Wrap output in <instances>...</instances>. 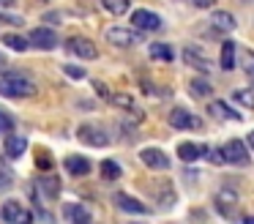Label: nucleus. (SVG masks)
I'll list each match as a JSON object with an SVG mask.
<instances>
[{"label": "nucleus", "mask_w": 254, "mask_h": 224, "mask_svg": "<svg viewBox=\"0 0 254 224\" xmlns=\"http://www.w3.org/2000/svg\"><path fill=\"white\" fill-rule=\"evenodd\" d=\"M36 85L30 79H25L22 71H8L6 76H0V96L6 98H25V96H33Z\"/></svg>", "instance_id": "1"}, {"label": "nucleus", "mask_w": 254, "mask_h": 224, "mask_svg": "<svg viewBox=\"0 0 254 224\" xmlns=\"http://www.w3.org/2000/svg\"><path fill=\"white\" fill-rule=\"evenodd\" d=\"M107 41L112 44V47H121V49H128V47H134V44H139V38H142V33H137V30H128V27H121V25H115V27H107Z\"/></svg>", "instance_id": "2"}, {"label": "nucleus", "mask_w": 254, "mask_h": 224, "mask_svg": "<svg viewBox=\"0 0 254 224\" xmlns=\"http://www.w3.org/2000/svg\"><path fill=\"white\" fill-rule=\"evenodd\" d=\"M221 156H224V164H235V167H249L252 156H249L246 145L241 140H230L224 148H221Z\"/></svg>", "instance_id": "3"}, {"label": "nucleus", "mask_w": 254, "mask_h": 224, "mask_svg": "<svg viewBox=\"0 0 254 224\" xmlns=\"http://www.w3.org/2000/svg\"><path fill=\"white\" fill-rule=\"evenodd\" d=\"M77 137H79V142H85V145H90V148H104V145H110V137H107V131L101 129V126H93V123H82L77 129Z\"/></svg>", "instance_id": "4"}, {"label": "nucleus", "mask_w": 254, "mask_h": 224, "mask_svg": "<svg viewBox=\"0 0 254 224\" xmlns=\"http://www.w3.org/2000/svg\"><path fill=\"white\" fill-rule=\"evenodd\" d=\"M0 216L6 219L8 224H33V213L25 211V208L19 205L17 200L3 202V208H0Z\"/></svg>", "instance_id": "5"}, {"label": "nucleus", "mask_w": 254, "mask_h": 224, "mask_svg": "<svg viewBox=\"0 0 254 224\" xmlns=\"http://www.w3.org/2000/svg\"><path fill=\"white\" fill-rule=\"evenodd\" d=\"M28 47H36V49H55L58 47V36L52 27H33L28 36Z\"/></svg>", "instance_id": "6"}, {"label": "nucleus", "mask_w": 254, "mask_h": 224, "mask_svg": "<svg viewBox=\"0 0 254 224\" xmlns=\"http://www.w3.org/2000/svg\"><path fill=\"white\" fill-rule=\"evenodd\" d=\"M131 25L137 27V33H153L161 27V16L153 14V11H148V8H139L131 14Z\"/></svg>", "instance_id": "7"}, {"label": "nucleus", "mask_w": 254, "mask_h": 224, "mask_svg": "<svg viewBox=\"0 0 254 224\" xmlns=\"http://www.w3.org/2000/svg\"><path fill=\"white\" fill-rule=\"evenodd\" d=\"M66 49H68V52H74V55H79V58H85V60L99 58V49H96V44L90 41V38H85V36H71V38L66 41Z\"/></svg>", "instance_id": "8"}, {"label": "nucleus", "mask_w": 254, "mask_h": 224, "mask_svg": "<svg viewBox=\"0 0 254 224\" xmlns=\"http://www.w3.org/2000/svg\"><path fill=\"white\" fill-rule=\"evenodd\" d=\"M170 126L172 129H202V120H199L194 112H189V109L175 107L170 112Z\"/></svg>", "instance_id": "9"}, {"label": "nucleus", "mask_w": 254, "mask_h": 224, "mask_svg": "<svg viewBox=\"0 0 254 224\" xmlns=\"http://www.w3.org/2000/svg\"><path fill=\"white\" fill-rule=\"evenodd\" d=\"M139 158L150 169H170V156L161 148H145V150H139Z\"/></svg>", "instance_id": "10"}, {"label": "nucleus", "mask_w": 254, "mask_h": 224, "mask_svg": "<svg viewBox=\"0 0 254 224\" xmlns=\"http://www.w3.org/2000/svg\"><path fill=\"white\" fill-rule=\"evenodd\" d=\"M63 219H66L68 224H90L93 222L90 211L85 205H79V202H66V205H63Z\"/></svg>", "instance_id": "11"}, {"label": "nucleus", "mask_w": 254, "mask_h": 224, "mask_svg": "<svg viewBox=\"0 0 254 224\" xmlns=\"http://www.w3.org/2000/svg\"><path fill=\"white\" fill-rule=\"evenodd\" d=\"M183 63L191 66V69H197V71H202V74L213 71V63H210V60L205 58L199 49H194V47H186V49H183Z\"/></svg>", "instance_id": "12"}, {"label": "nucleus", "mask_w": 254, "mask_h": 224, "mask_svg": "<svg viewBox=\"0 0 254 224\" xmlns=\"http://www.w3.org/2000/svg\"><path fill=\"white\" fill-rule=\"evenodd\" d=\"M115 205L121 208V211H126V213H148V208H145V202H139V200H134L131 194H126V191H118L115 197Z\"/></svg>", "instance_id": "13"}, {"label": "nucleus", "mask_w": 254, "mask_h": 224, "mask_svg": "<svg viewBox=\"0 0 254 224\" xmlns=\"http://www.w3.org/2000/svg\"><path fill=\"white\" fill-rule=\"evenodd\" d=\"M216 208H219L221 216L238 219L235 211H232V208H238V194H232V191H221V194H216Z\"/></svg>", "instance_id": "14"}, {"label": "nucleus", "mask_w": 254, "mask_h": 224, "mask_svg": "<svg viewBox=\"0 0 254 224\" xmlns=\"http://www.w3.org/2000/svg\"><path fill=\"white\" fill-rule=\"evenodd\" d=\"M25 150H28V140H25L22 134H8L6 137V156L8 158H19Z\"/></svg>", "instance_id": "15"}, {"label": "nucleus", "mask_w": 254, "mask_h": 224, "mask_svg": "<svg viewBox=\"0 0 254 224\" xmlns=\"http://www.w3.org/2000/svg\"><path fill=\"white\" fill-rule=\"evenodd\" d=\"M63 164H66V172L74 175V178H82V175L90 172V161L85 156H68Z\"/></svg>", "instance_id": "16"}, {"label": "nucleus", "mask_w": 254, "mask_h": 224, "mask_svg": "<svg viewBox=\"0 0 254 224\" xmlns=\"http://www.w3.org/2000/svg\"><path fill=\"white\" fill-rule=\"evenodd\" d=\"M210 25L219 33H230L232 27H235V16H232L230 11H213V14H210Z\"/></svg>", "instance_id": "17"}, {"label": "nucleus", "mask_w": 254, "mask_h": 224, "mask_svg": "<svg viewBox=\"0 0 254 224\" xmlns=\"http://www.w3.org/2000/svg\"><path fill=\"white\" fill-rule=\"evenodd\" d=\"M202 153H208V148L197 145V142H181V145H178V156H181L183 161H197Z\"/></svg>", "instance_id": "18"}, {"label": "nucleus", "mask_w": 254, "mask_h": 224, "mask_svg": "<svg viewBox=\"0 0 254 224\" xmlns=\"http://www.w3.org/2000/svg\"><path fill=\"white\" fill-rule=\"evenodd\" d=\"M235 52H238V44L235 41H224V44H221V69H224V71L235 69Z\"/></svg>", "instance_id": "19"}, {"label": "nucleus", "mask_w": 254, "mask_h": 224, "mask_svg": "<svg viewBox=\"0 0 254 224\" xmlns=\"http://www.w3.org/2000/svg\"><path fill=\"white\" fill-rule=\"evenodd\" d=\"M210 115H213V118H221V120H241V115L232 112L224 101H213V104H210Z\"/></svg>", "instance_id": "20"}, {"label": "nucleus", "mask_w": 254, "mask_h": 224, "mask_svg": "<svg viewBox=\"0 0 254 224\" xmlns=\"http://www.w3.org/2000/svg\"><path fill=\"white\" fill-rule=\"evenodd\" d=\"M3 44L8 49H14V52H25L28 49V38L17 36V33H3Z\"/></svg>", "instance_id": "21"}, {"label": "nucleus", "mask_w": 254, "mask_h": 224, "mask_svg": "<svg viewBox=\"0 0 254 224\" xmlns=\"http://www.w3.org/2000/svg\"><path fill=\"white\" fill-rule=\"evenodd\" d=\"M150 58L153 60H167V63H170V60L175 58V52H172L170 44H150Z\"/></svg>", "instance_id": "22"}, {"label": "nucleus", "mask_w": 254, "mask_h": 224, "mask_svg": "<svg viewBox=\"0 0 254 224\" xmlns=\"http://www.w3.org/2000/svg\"><path fill=\"white\" fill-rule=\"evenodd\" d=\"M99 169H101V178L104 180H118L121 178V167H118V161H112V158H104Z\"/></svg>", "instance_id": "23"}, {"label": "nucleus", "mask_w": 254, "mask_h": 224, "mask_svg": "<svg viewBox=\"0 0 254 224\" xmlns=\"http://www.w3.org/2000/svg\"><path fill=\"white\" fill-rule=\"evenodd\" d=\"M189 87H191V96L194 98H208L210 90H213L208 79H191V85H189Z\"/></svg>", "instance_id": "24"}, {"label": "nucleus", "mask_w": 254, "mask_h": 224, "mask_svg": "<svg viewBox=\"0 0 254 224\" xmlns=\"http://www.w3.org/2000/svg\"><path fill=\"white\" fill-rule=\"evenodd\" d=\"M232 98H235L241 107H249V109H252V107H254V87H241V90L232 93Z\"/></svg>", "instance_id": "25"}, {"label": "nucleus", "mask_w": 254, "mask_h": 224, "mask_svg": "<svg viewBox=\"0 0 254 224\" xmlns=\"http://www.w3.org/2000/svg\"><path fill=\"white\" fill-rule=\"evenodd\" d=\"M241 66H243L246 76L252 79V85H254V52L252 49H241Z\"/></svg>", "instance_id": "26"}, {"label": "nucleus", "mask_w": 254, "mask_h": 224, "mask_svg": "<svg viewBox=\"0 0 254 224\" xmlns=\"http://www.w3.org/2000/svg\"><path fill=\"white\" fill-rule=\"evenodd\" d=\"M110 101L115 104V107L126 109V112H131V109H134V98H131V96H126V93H112Z\"/></svg>", "instance_id": "27"}, {"label": "nucleus", "mask_w": 254, "mask_h": 224, "mask_svg": "<svg viewBox=\"0 0 254 224\" xmlns=\"http://www.w3.org/2000/svg\"><path fill=\"white\" fill-rule=\"evenodd\" d=\"M101 3H104V8L110 14H118V16L128 11V0H101Z\"/></svg>", "instance_id": "28"}, {"label": "nucleus", "mask_w": 254, "mask_h": 224, "mask_svg": "<svg viewBox=\"0 0 254 224\" xmlns=\"http://www.w3.org/2000/svg\"><path fill=\"white\" fill-rule=\"evenodd\" d=\"M36 167L44 169V172H50V169L55 167V158H52L47 150H39V156H36Z\"/></svg>", "instance_id": "29"}, {"label": "nucleus", "mask_w": 254, "mask_h": 224, "mask_svg": "<svg viewBox=\"0 0 254 224\" xmlns=\"http://www.w3.org/2000/svg\"><path fill=\"white\" fill-rule=\"evenodd\" d=\"M0 22H3V25H14V27L25 25L22 16H17V14H6V11H0Z\"/></svg>", "instance_id": "30"}, {"label": "nucleus", "mask_w": 254, "mask_h": 224, "mask_svg": "<svg viewBox=\"0 0 254 224\" xmlns=\"http://www.w3.org/2000/svg\"><path fill=\"white\" fill-rule=\"evenodd\" d=\"M63 71H66V76H71V79H85V69H79V66L66 63V66H63Z\"/></svg>", "instance_id": "31"}, {"label": "nucleus", "mask_w": 254, "mask_h": 224, "mask_svg": "<svg viewBox=\"0 0 254 224\" xmlns=\"http://www.w3.org/2000/svg\"><path fill=\"white\" fill-rule=\"evenodd\" d=\"M0 131H8V134L14 131V118L8 112H3V109H0Z\"/></svg>", "instance_id": "32"}, {"label": "nucleus", "mask_w": 254, "mask_h": 224, "mask_svg": "<svg viewBox=\"0 0 254 224\" xmlns=\"http://www.w3.org/2000/svg\"><path fill=\"white\" fill-rule=\"evenodd\" d=\"M93 90L99 93L101 98H107V101H110V96H112V93H110V87H107L104 82H93Z\"/></svg>", "instance_id": "33"}, {"label": "nucleus", "mask_w": 254, "mask_h": 224, "mask_svg": "<svg viewBox=\"0 0 254 224\" xmlns=\"http://www.w3.org/2000/svg\"><path fill=\"white\" fill-rule=\"evenodd\" d=\"M8 183H11V172L0 169V189H3V186H8Z\"/></svg>", "instance_id": "34"}, {"label": "nucleus", "mask_w": 254, "mask_h": 224, "mask_svg": "<svg viewBox=\"0 0 254 224\" xmlns=\"http://www.w3.org/2000/svg\"><path fill=\"white\" fill-rule=\"evenodd\" d=\"M210 161H213V164H224V156H221V150H210Z\"/></svg>", "instance_id": "35"}, {"label": "nucleus", "mask_w": 254, "mask_h": 224, "mask_svg": "<svg viewBox=\"0 0 254 224\" xmlns=\"http://www.w3.org/2000/svg\"><path fill=\"white\" fill-rule=\"evenodd\" d=\"M194 5H197V8H210V5L216 3V0H191Z\"/></svg>", "instance_id": "36"}, {"label": "nucleus", "mask_w": 254, "mask_h": 224, "mask_svg": "<svg viewBox=\"0 0 254 224\" xmlns=\"http://www.w3.org/2000/svg\"><path fill=\"white\" fill-rule=\"evenodd\" d=\"M58 19H61V14H50V11L44 14V22H58Z\"/></svg>", "instance_id": "37"}, {"label": "nucleus", "mask_w": 254, "mask_h": 224, "mask_svg": "<svg viewBox=\"0 0 254 224\" xmlns=\"http://www.w3.org/2000/svg\"><path fill=\"white\" fill-rule=\"evenodd\" d=\"M0 5L3 8H11V5H17V0H0Z\"/></svg>", "instance_id": "38"}, {"label": "nucleus", "mask_w": 254, "mask_h": 224, "mask_svg": "<svg viewBox=\"0 0 254 224\" xmlns=\"http://www.w3.org/2000/svg\"><path fill=\"white\" fill-rule=\"evenodd\" d=\"M0 71H8V63H6V58L0 55Z\"/></svg>", "instance_id": "39"}, {"label": "nucleus", "mask_w": 254, "mask_h": 224, "mask_svg": "<svg viewBox=\"0 0 254 224\" xmlns=\"http://www.w3.org/2000/svg\"><path fill=\"white\" fill-rule=\"evenodd\" d=\"M241 224H254V216H246V219H243Z\"/></svg>", "instance_id": "40"}, {"label": "nucleus", "mask_w": 254, "mask_h": 224, "mask_svg": "<svg viewBox=\"0 0 254 224\" xmlns=\"http://www.w3.org/2000/svg\"><path fill=\"white\" fill-rule=\"evenodd\" d=\"M249 145H252V150H254V131L249 134Z\"/></svg>", "instance_id": "41"}, {"label": "nucleus", "mask_w": 254, "mask_h": 224, "mask_svg": "<svg viewBox=\"0 0 254 224\" xmlns=\"http://www.w3.org/2000/svg\"><path fill=\"white\" fill-rule=\"evenodd\" d=\"M0 134H3V131H0Z\"/></svg>", "instance_id": "42"}]
</instances>
